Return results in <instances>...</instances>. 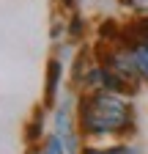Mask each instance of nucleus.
<instances>
[{
  "label": "nucleus",
  "mask_w": 148,
  "mask_h": 154,
  "mask_svg": "<svg viewBox=\"0 0 148 154\" xmlns=\"http://www.w3.org/2000/svg\"><path fill=\"white\" fill-rule=\"evenodd\" d=\"M126 119H129L126 105L121 99H115L113 94H99L93 99L82 102V127L93 135L123 129Z\"/></svg>",
  "instance_id": "f257e3e1"
},
{
  "label": "nucleus",
  "mask_w": 148,
  "mask_h": 154,
  "mask_svg": "<svg viewBox=\"0 0 148 154\" xmlns=\"http://www.w3.org/2000/svg\"><path fill=\"white\" fill-rule=\"evenodd\" d=\"M135 63H137V72H143L148 77V44H140L135 50Z\"/></svg>",
  "instance_id": "f03ea898"
},
{
  "label": "nucleus",
  "mask_w": 148,
  "mask_h": 154,
  "mask_svg": "<svg viewBox=\"0 0 148 154\" xmlns=\"http://www.w3.org/2000/svg\"><path fill=\"white\" fill-rule=\"evenodd\" d=\"M55 85H58V63H49V83H47V96L55 94Z\"/></svg>",
  "instance_id": "7ed1b4c3"
},
{
  "label": "nucleus",
  "mask_w": 148,
  "mask_h": 154,
  "mask_svg": "<svg viewBox=\"0 0 148 154\" xmlns=\"http://www.w3.org/2000/svg\"><path fill=\"white\" fill-rule=\"evenodd\" d=\"M41 154H63V146H61V138H49Z\"/></svg>",
  "instance_id": "20e7f679"
},
{
  "label": "nucleus",
  "mask_w": 148,
  "mask_h": 154,
  "mask_svg": "<svg viewBox=\"0 0 148 154\" xmlns=\"http://www.w3.org/2000/svg\"><path fill=\"white\" fill-rule=\"evenodd\" d=\"M102 154H132V151H129V149H121V146H118V149H110V151H102Z\"/></svg>",
  "instance_id": "39448f33"
}]
</instances>
